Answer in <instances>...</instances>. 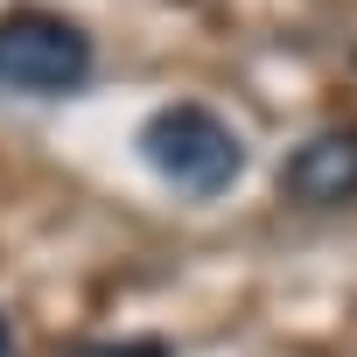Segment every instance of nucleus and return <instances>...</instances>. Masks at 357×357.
<instances>
[{
  "instance_id": "nucleus-3",
  "label": "nucleus",
  "mask_w": 357,
  "mask_h": 357,
  "mask_svg": "<svg viewBox=\"0 0 357 357\" xmlns=\"http://www.w3.org/2000/svg\"><path fill=\"white\" fill-rule=\"evenodd\" d=\"M280 190L301 211H343V204H357V126H329V133L301 140L280 161Z\"/></svg>"
},
{
  "instance_id": "nucleus-4",
  "label": "nucleus",
  "mask_w": 357,
  "mask_h": 357,
  "mask_svg": "<svg viewBox=\"0 0 357 357\" xmlns=\"http://www.w3.org/2000/svg\"><path fill=\"white\" fill-rule=\"evenodd\" d=\"M70 357H175L161 336H105V343H77Z\"/></svg>"
},
{
  "instance_id": "nucleus-1",
  "label": "nucleus",
  "mask_w": 357,
  "mask_h": 357,
  "mask_svg": "<svg viewBox=\"0 0 357 357\" xmlns=\"http://www.w3.org/2000/svg\"><path fill=\"white\" fill-rule=\"evenodd\" d=\"M133 147H140V161L161 175V183H168L175 197H190V204H218L238 175H245L238 133H231L211 105H190V98L147 112Z\"/></svg>"
},
{
  "instance_id": "nucleus-5",
  "label": "nucleus",
  "mask_w": 357,
  "mask_h": 357,
  "mask_svg": "<svg viewBox=\"0 0 357 357\" xmlns=\"http://www.w3.org/2000/svg\"><path fill=\"white\" fill-rule=\"evenodd\" d=\"M0 357H15V329H8V315H0Z\"/></svg>"
},
{
  "instance_id": "nucleus-2",
  "label": "nucleus",
  "mask_w": 357,
  "mask_h": 357,
  "mask_svg": "<svg viewBox=\"0 0 357 357\" xmlns=\"http://www.w3.org/2000/svg\"><path fill=\"white\" fill-rule=\"evenodd\" d=\"M91 36L63 15H0V91L22 98H70L91 84Z\"/></svg>"
}]
</instances>
